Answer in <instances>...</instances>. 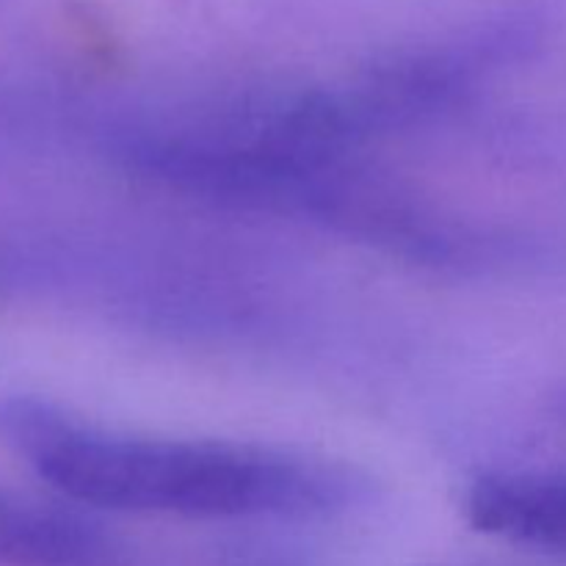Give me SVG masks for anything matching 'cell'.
<instances>
[{"mask_svg": "<svg viewBox=\"0 0 566 566\" xmlns=\"http://www.w3.org/2000/svg\"><path fill=\"white\" fill-rule=\"evenodd\" d=\"M0 442L83 506L188 520H313L365 484L346 468L269 446L99 429L33 396L0 401Z\"/></svg>", "mask_w": 566, "mask_h": 566, "instance_id": "cell-1", "label": "cell"}, {"mask_svg": "<svg viewBox=\"0 0 566 566\" xmlns=\"http://www.w3.org/2000/svg\"><path fill=\"white\" fill-rule=\"evenodd\" d=\"M464 514L479 534L566 558V470H503L470 484Z\"/></svg>", "mask_w": 566, "mask_h": 566, "instance_id": "cell-2", "label": "cell"}, {"mask_svg": "<svg viewBox=\"0 0 566 566\" xmlns=\"http://www.w3.org/2000/svg\"><path fill=\"white\" fill-rule=\"evenodd\" d=\"M3 566H125L119 545L81 514L0 490Z\"/></svg>", "mask_w": 566, "mask_h": 566, "instance_id": "cell-3", "label": "cell"}, {"mask_svg": "<svg viewBox=\"0 0 566 566\" xmlns=\"http://www.w3.org/2000/svg\"><path fill=\"white\" fill-rule=\"evenodd\" d=\"M235 566H291V564L280 562V558H247V562H241Z\"/></svg>", "mask_w": 566, "mask_h": 566, "instance_id": "cell-4", "label": "cell"}, {"mask_svg": "<svg viewBox=\"0 0 566 566\" xmlns=\"http://www.w3.org/2000/svg\"><path fill=\"white\" fill-rule=\"evenodd\" d=\"M564 412H566V407H564Z\"/></svg>", "mask_w": 566, "mask_h": 566, "instance_id": "cell-5", "label": "cell"}]
</instances>
